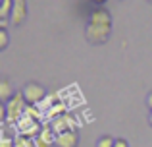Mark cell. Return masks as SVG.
I'll list each match as a JSON object with an SVG mask.
<instances>
[{
	"label": "cell",
	"instance_id": "obj_14",
	"mask_svg": "<svg viewBox=\"0 0 152 147\" xmlns=\"http://www.w3.org/2000/svg\"><path fill=\"white\" fill-rule=\"evenodd\" d=\"M8 23L10 19H0V29H8Z\"/></svg>",
	"mask_w": 152,
	"mask_h": 147
},
{
	"label": "cell",
	"instance_id": "obj_3",
	"mask_svg": "<svg viewBox=\"0 0 152 147\" xmlns=\"http://www.w3.org/2000/svg\"><path fill=\"white\" fill-rule=\"evenodd\" d=\"M27 105V101L23 99L21 91H18V93L14 95V97L10 99V101L4 105V109H6V122H15L19 120V116H21L23 112V106Z\"/></svg>",
	"mask_w": 152,
	"mask_h": 147
},
{
	"label": "cell",
	"instance_id": "obj_1",
	"mask_svg": "<svg viewBox=\"0 0 152 147\" xmlns=\"http://www.w3.org/2000/svg\"><path fill=\"white\" fill-rule=\"evenodd\" d=\"M112 35V23H98V21H89L85 25V39L91 45H104L108 43Z\"/></svg>",
	"mask_w": 152,
	"mask_h": 147
},
{
	"label": "cell",
	"instance_id": "obj_2",
	"mask_svg": "<svg viewBox=\"0 0 152 147\" xmlns=\"http://www.w3.org/2000/svg\"><path fill=\"white\" fill-rule=\"evenodd\" d=\"M21 95L27 101V105H37V103H41L46 97V89L39 81H27L21 87Z\"/></svg>",
	"mask_w": 152,
	"mask_h": 147
},
{
	"label": "cell",
	"instance_id": "obj_5",
	"mask_svg": "<svg viewBox=\"0 0 152 147\" xmlns=\"http://www.w3.org/2000/svg\"><path fill=\"white\" fill-rule=\"evenodd\" d=\"M79 145V134L75 130H64L62 134H58L54 147H77Z\"/></svg>",
	"mask_w": 152,
	"mask_h": 147
},
{
	"label": "cell",
	"instance_id": "obj_4",
	"mask_svg": "<svg viewBox=\"0 0 152 147\" xmlns=\"http://www.w3.org/2000/svg\"><path fill=\"white\" fill-rule=\"evenodd\" d=\"M27 19V0H14V10L10 16V23L14 27H21Z\"/></svg>",
	"mask_w": 152,
	"mask_h": 147
},
{
	"label": "cell",
	"instance_id": "obj_15",
	"mask_svg": "<svg viewBox=\"0 0 152 147\" xmlns=\"http://www.w3.org/2000/svg\"><path fill=\"white\" fill-rule=\"evenodd\" d=\"M93 2H94V4H98V6H102V4H104V2H108V0H93Z\"/></svg>",
	"mask_w": 152,
	"mask_h": 147
},
{
	"label": "cell",
	"instance_id": "obj_11",
	"mask_svg": "<svg viewBox=\"0 0 152 147\" xmlns=\"http://www.w3.org/2000/svg\"><path fill=\"white\" fill-rule=\"evenodd\" d=\"M10 45V33L8 29H0V50H6Z\"/></svg>",
	"mask_w": 152,
	"mask_h": 147
},
{
	"label": "cell",
	"instance_id": "obj_9",
	"mask_svg": "<svg viewBox=\"0 0 152 147\" xmlns=\"http://www.w3.org/2000/svg\"><path fill=\"white\" fill-rule=\"evenodd\" d=\"M14 10V0H0V19H10Z\"/></svg>",
	"mask_w": 152,
	"mask_h": 147
},
{
	"label": "cell",
	"instance_id": "obj_8",
	"mask_svg": "<svg viewBox=\"0 0 152 147\" xmlns=\"http://www.w3.org/2000/svg\"><path fill=\"white\" fill-rule=\"evenodd\" d=\"M56 137H58V136H54L50 128H42L41 134H39V143H41V147L56 145Z\"/></svg>",
	"mask_w": 152,
	"mask_h": 147
},
{
	"label": "cell",
	"instance_id": "obj_17",
	"mask_svg": "<svg viewBox=\"0 0 152 147\" xmlns=\"http://www.w3.org/2000/svg\"><path fill=\"white\" fill-rule=\"evenodd\" d=\"M148 2H152V0H148Z\"/></svg>",
	"mask_w": 152,
	"mask_h": 147
},
{
	"label": "cell",
	"instance_id": "obj_16",
	"mask_svg": "<svg viewBox=\"0 0 152 147\" xmlns=\"http://www.w3.org/2000/svg\"><path fill=\"white\" fill-rule=\"evenodd\" d=\"M148 124H150V128H152V110L148 112Z\"/></svg>",
	"mask_w": 152,
	"mask_h": 147
},
{
	"label": "cell",
	"instance_id": "obj_10",
	"mask_svg": "<svg viewBox=\"0 0 152 147\" xmlns=\"http://www.w3.org/2000/svg\"><path fill=\"white\" fill-rule=\"evenodd\" d=\"M114 143H115V137H112V136H102V137H98L96 147H114Z\"/></svg>",
	"mask_w": 152,
	"mask_h": 147
},
{
	"label": "cell",
	"instance_id": "obj_6",
	"mask_svg": "<svg viewBox=\"0 0 152 147\" xmlns=\"http://www.w3.org/2000/svg\"><path fill=\"white\" fill-rule=\"evenodd\" d=\"M15 93H18V91H15V87L12 85L10 79H8V78H2V79H0V101H2L4 105H6V103L10 101Z\"/></svg>",
	"mask_w": 152,
	"mask_h": 147
},
{
	"label": "cell",
	"instance_id": "obj_13",
	"mask_svg": "<svg viewBox=\"0 0 152 147\" xmlns=\"http://www.w3.org/2000/svg\"><path fill=\"white\" fill-rule=\"evenodd\" d=\"M146 106H148V109L152 110V91H150L148 95H146Z\"/></svg>",
	"mask_w": 152,
	"mask_h": 147
},
{
	"label": "cell",
	"instance_id": "obj_7",
	"mask_svg": "<svg viewBox=\"0 0 152 147\" xmlns=\"http://www.w3.org/2000/svg\"><path fill=\"white\" fill-rule=\"evenodd\" d=\"M89 21H98V23H112V14L106 8H96V10L91 12Z\"/></svg>",
	"mask_w": 152,
	"mask_h": 147
},
{
	"label": "cell",
	"instance_id": "obj_12",
	"mask_svg": "<svg viewBox=\"0 0 152 147\" xmlns=\"http://www.w3.org/2000/svg\"><path fill=\"white\" fill-rule=\"evenodd\" d=\"M114 147H129V143H127V140H123V137H115Z\"/></svg>",
	"mask_w": 152,
	"mask_h": 147
}]
</instances>
